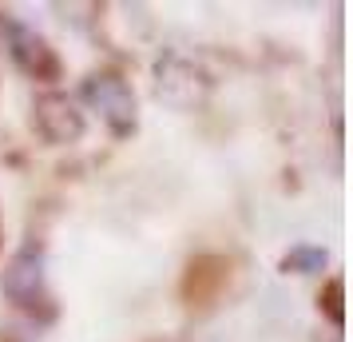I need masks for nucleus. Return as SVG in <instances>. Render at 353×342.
<instances>
[{
  "mask_svg": "<svg viewBox=\"0 0 353 342\" xmlns=\"http://www.w3.org/2000/svg\"><path fill=\"white\" fill-rule=\"evenodd\" d=\"M0 291L12 307H20L24 314H32L40 323L56 319V303H52L48 283H44V251L40 247L28 243L8 259L4 275H0Z\"/></svg>",
  "mask_w": 353,
  "mask_h": 342,
  "instance_id": "obj_1",
  "label": "nucleus"
},
{
  "mask_svg": "<svg viewBox=\"0 0 353 342\" xmlns=\"http://www.w3.org/2000/svg\"><path fill=\"white\" fill-rule=\"evenodd\" d=\"M83 96L88 104L99 112V120L108 124L115 140H128L131 131L139 128V104H135V92L131 84L119 76V72H99L83 84Z\"/></svg>",
  "mask_w": 353,
  "mask_h": 342,
  "instance_id": "obj_2",
  "label": "nucleus"
},
{
  "mask_svg": "<svg viewBox=\"0 0 353 342\" xmlns=\"http://www.w3.org/2000/svg\"><path fill=\"white\" fill-rule=\"evenodd\" d=\"M4 40H8L12 64H17L24 76H32V80H40V84H56L60 76H64V60H60L56 48H52L40 32H32L28 24L4 20Z\"/></svg>",
  "mask_w": 353,
  "mask_h": 342,
  "instance_id": "obj_3",
  "label": "nucleus"
},
{
  "mask_svg": "<svg viewBox=\"0 0 353 342\" xmlns=\"http://www.w3.org/2000/svg\"><path fill=\"white\" fill-rule=\"evenodd\" d=\"M32 124H36V131H40L48 144H56V147L76 144V140L83 135V128H88L80 108H76L68 96H56V92H48V96L36 99Z\"/></svg>",
  "mask_w": 353,
  "mask_h": 342,
  "instance_id": "obj_4",
  "label": "nucleus"
},
{
  "mask_svg": "<svg viewBox=\"0 0 353 342\" xmlns=\"http://www.w3.org/2000/svg\"><path fill=\"white\" fill-rule=\"evenodd\" d=\"M226 287H230V259H223V255H199V259L187 263V275H183L187 307H210Z\"/></svg>",
  "mask_w": 353,
  "mask_h": 342,
  "instance_id": "obj_5",
  "label": "nucleus"
},
{
  "mask_svg": "<svg viewBox=\"0 0 353 342\" xmlns=\"http://www.w3.org/2000/svg\"><path fill=\"white\" fill-rule=\"evenodd\" d=\"M325 247H294V251H286V259H282V271H294V275H314V271H321L325 267Z\"/></svg>",
  "mask_w": 353,
  "mask_h": 342,
  "instance_id": "obj_6",
  "label": "nucleus"
},
{
  "mask_svg": "<svg viewBox=\"0 0 353 342\" xmlns=\"http://www.w3.org/2000/svg\"><path fill=\"white\" fill-rule=\"evenodd\" d=\"M341 298H345V283H341V278H330L325 291L318 294V307L325 310V319L334 326H345V307H341Z\"/></svg>",
  "mask_w": 353,
  "mask_h": 342,
  "instance_id": "obj_7",
  "label": "nucleus"
},
{
  "mask_svg": "<svg viewBox=\"0 0 353 342\" xmlns=\"http://www.w3.org/2000/svg\"><path fill=\"white\" fill-rule=\"evenodd\" d=\"M0 239H4V227H0Z\"/></svg>",
  "mask_w": 353,
  "mask_h": 342,
  "instance_id": "obj_8",
  "label": "nucleus"
}]
</instances>
